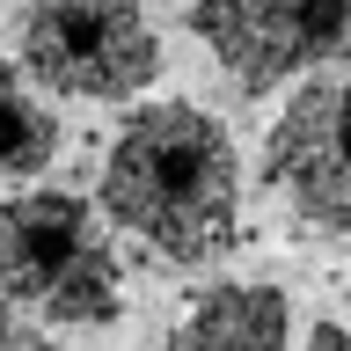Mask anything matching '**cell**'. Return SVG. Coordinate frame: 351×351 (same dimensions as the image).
I'll list each match as a JSON object with an SVG mask.
<instances>
[{"label": "cell", "mask_w": 351, "mask_h": 351, "mask_svg": "<svg viewBox=\"0 0 351 351\" xmlns=\"http://www.w3.org/2000/svg\"><path fill=\"white\" fill-rule=\"evenodd\" d=\"M191 29L249 95L315 81L351 59V0H191Z\"/></svg>", "instance_id": "277c9868"}, {"label": "cell", "mask_w": 351, "mask_h": 351, "mask_svg": "<svg viewBox=\"0 0 351 351\" xmlns=\"http://www.w3.org/2000/svg\"><path fill=\"white\" fill-rule=\"evenodd\" d=\"M95 205L161 263H213L241 234V154L213 110L183 95L139 103L110 132Z\"/></svg>", "instance_id": "6da1fadb"}, {"label": "cell", "mask_w": 351, "mask_h": 351, "mask_svg": "<svg viewBox=\"0 0 351 351\" xmlns=\"http://www.w3.org/2000/svg\"><path fill=\"white\" fill-rule=\"evenodd\" d=\"M0 351H59V344L37 329V315H22V307L0 293Z\"/></svg>", "instance_id": "ba28073f"}, {"label": "cell", "mask_w": 351, "mask_h": 351, "mask_svg": "<svg viewBox=\"0 0 351 351\" xmlns=\"http://www.w3.org/2000/svg\"><path fill=\"white\" fill-rule=\"evenodd\" d=\"M293 344V300L263 278H213L197 285L169 322L161 351H285Z\"/></svg>", "instance_id": "8992f818"}, {"label": "cell", "mask_w": 351, "mask_h": 351, "mask_svg": "<svg viewBox=\"0 0 351 351\" xmlns=\"http://www.w3.org/2000/svg\"><path fill=\"white\" fill-rule=\"evenodd\" d=\"M300 351H351V329H344V322H315Z\"/></svg>", "instance_id": "9c48e42d"}, {"label": "cell", "mask_w": 351, "mask_h": 351, "mask_svg": "<svg viewBox=\"0 0 351 351\" xmlns=\"http://www.w3.org/2000/svg\"><path fill=\"white\" fill-rule=\"evenodd\" d=\"M263 191L293 205L300 234L351 227V73H315L263 132Z\"/></svg>", "instance_id": "5b68a950"}, {"label": "cell", "mask_w": 351, "mask_h": 351, "mask_svg": "<svg viewBox=\"0 0 351 351\" xmlns=\"http://www.w3.org/2000/svg\"><path fill=\"white\" fill-rule=\"evenodd\" d=\"M37 95L44 88L22 73V59H0V191L8 183H29L59 154V125H51V110Z\"/></svg>", "instance_id": "52a82bcc"}, {"label": "cell", "mask_w": 351, "mask_h": 351, "mask_svg": "<svg viewBox=\"0 0 351 351\" xmlns=\"http://www.w3.org/2000/svg\"><path fill=\"white\" fill-rule=\"evenodd\" d=\"M0 293L59 329H103L125 315V263L103 213L73 191H0Z\"/></svg>", "instance_id": "7a4b0ae2"}, {"label": "cell", "mask_w": 351, "mask_h": 351, "mask_svg": "<svg viewBox=\"0 0 351 351\" xmlns=\"http://www.w3.org/2000/svg\"><path fill=\"white\" fill-rule=\"evenodd\" d=\"M15 59L59 103H132L161 81L147 0H22Z\"/></svg>", "instance_id": "3957f363"}]
</instances>
